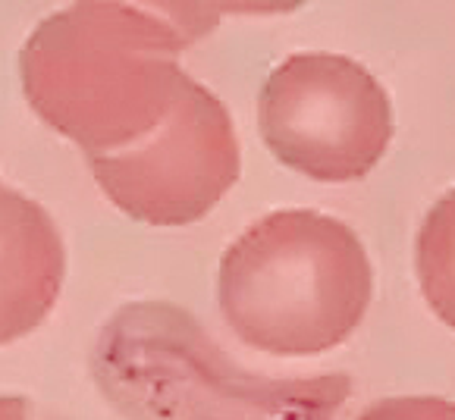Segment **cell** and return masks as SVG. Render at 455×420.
I'll return each mask as SVG.
<instances>
[{"label": "cell", "instance_id": "cell-1", "mask_svg": "<svg viewBox=\"0 0 455 420\" xmlns=\"http://www.w3.org/2000/svg\"><path fill=\"white\" fill-rule=\"evenodd\" d=\"M217 26L211 7L82 0L38 22L20 51L32 110L85 151L148 139L192 75L176 57Z\"/></svg>", "mask_w": 455, "mask_h": 420}, {"label": "cell", "instance_id": "cell-2", "mask_svg": "<svg viewBox=\"0 0 455 420\" xmlns=\"http://www.w3.org/2000/svg\"><path fill=\"white\" fill-rule=\"evenodd\" d=\"M100 395L126 420H333L346 374L274 380L235 364L198 317L170 301H132L92 348Z\"/></svg>", "mask_w": 455, "mask_h": 420}, {"label": "cell", "instance_id": "cell-3", "mask_svg": "<svg viewBox=\"0 0 455 420\" xmlns=\"http://www.w3.org/2000/svg\"><path fill=\"white\" fill-rule=\"evenodd\" d=\"M374 292L362 239L321 210H276L229 245L217 298L245 345L308 358L355 333Z\"/></svg>", "mask_w": 455, "mask_h": 420}, {"label": "cell", "instance_id": "cell-4", "mask_svg": "<svg viewBox=\"0 0 455 420\" xmlns=\"http://www.w3.org/2000/svg\"><path fill=\"white\" fill-rule=\"evenodd\" d=\"M258 129L283 167L317 182H352L380 163L395 126L371 69L342 54H295L264 82Z\"/></svg>", "mask_w": 455, "mask_h": 420}, {"label": "cell", "instance_id": "cell-5", "mask_svg": "<svg viewBox=\"0 0 455 420\" xmlns=\"http://www.w3.org/2000/svg\"><path fill=\"white\" fill-rule=\"evenodd\" d=\"M94 182L139 223L188 226L204 220L242 170L233 116L211 88L186 82L167 120L135 145L88 157Z\"/></svg>", "mask_w": 455, "mask_h": 420}, {"label": "cell", "instance_id": "cell-6", "mask_svg": "<svg viewBox=\"0 0 455 420\" xmlns=\"http://www.w3.org/2000/svg\"><path fill=\"white\" fill-rule=\"evenodd\" d=\"M67 251L44 207L7 188L0 217V345L41 327L60 298Z\"/></svg>", "mask_w": 455, "mask_h": 420}, {"label": "cell", "instance_id": "cell-7", "mask_svg": "<svg viewBox=\"0 0 455 420\" xmlns=\"http://www.w3.org/2000/svg\"><path fill=\"white\" fill-rule=\"evenodd\" d=\"M415 270L430 311L455 329V188L430 207L418 229Z\"/></svg>", "mask_w": 455, "mask_h": 420}, {"label": "cell", "instance_id": "cell-8", "mask_svg": "<svg viewBox=\"0 0 455 420\" xmlns=\"http://www.w3.org/2000/svg\"><path fill=\"white\" fill-rule=\"evenodd\" d=\"M358 420H455V401L436 395H395L371 405Z\"/></svg>", "mask_w": 455, "mask_h": 420}, {"label": "cell", "instance_id": "cell-9", "mask_svg": "<svg viewBox=\"0 0 455 420\" xmlns=\"http://www.w3.org/2000/svg\"><path fill=\"white\" fill-rule=\"evenodd\" d=\"M0 420H32V401L22 395H0Z\"/></svg>", "mask_w": 455, "mask_h": 420}, {"label": "cell", "instance_id": "cell-10", "mask_svg": "<svg viewBox=\"0 0 455 420\" xmlns=\"http://www.w3.org/2000/svg\"><path fill=\"white\" fill-rule=\"evenodd\" d=\"M4 207H7V188L0 186V217H4Z\"/></svg>", "mask_w": 455, "mask_h": 420}]
</instances>
